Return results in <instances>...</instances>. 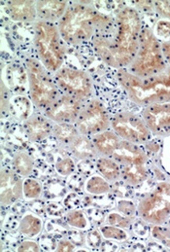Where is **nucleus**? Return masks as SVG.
<instances>
[{
  "instance_id": "f257e3e1",
  "label": "nucleus",
  "mask_w": 170,
  "mask_h": 252,
  "mask_svg": "<svg viewBox=\"0 0 170 252\" xmlns=\"http://www.w3.org/2000/svg\"><path fill=\"white\" fill-rule=\"evenodd\" d=\"M141 20L136 10L125 8L118 15V31L113 41L102 36L93 39L100 58L109 65L128 66L134 60L140 44Z\"/></svg>"
},
{
  "instance_id": "f03ea898",
  "label": "nucleus",
  "mask_w": 170,
  "mask_h": 252,
  "mask_svg": "<svg viewBox=\"0 0 170 252\" xmlns=\"http://www.w3.org/2000/svg\"><path fill=\"white\" fill-rule=\"evenodd\" d=\"M110 20L88 3L69 5L58 22L61 38L68 44L78 45L92 38L96 31L109 27Z\"/></svg>"
},
{
  "instance_id": "7ed1b4c3",
  "label": "nucleus",
  "mask_w": 170,
  "mask_h": 252,
  "mask_svg": "<svg viewBox=\"0 0 170 252\" xmlns=\"http://www.w3.org/2000/svg\"><path fill=\"white\" fill-rule=\"evenodd\" d=\"M117 76L131 100L139 105L170 102V67L147 78L137 77L124 69H120Z\"/></svg>"
},
{
  "instance_id": "20e7f679",
  "label": "nucleus",
  "mask_w": 170,
  "mask_h": 252,
  "mask_svg": "<svg viewBox=\"0 0 170 252\" xmlns=\"http://www.w3.org/2000/svg\"><path fill=\"white\" fill-rule=\"evenodd\" d=\"M128 66V71L140 78L154 76L167 69L162 45L151 31L141 32L138 52Z\"/></svg>"
},
{
  "instance_id": "39448f33",
  "label": "nucleus",
  "mask_w": 170,
  "mask_h": 252,
  "mask_svg": "<svg viewBox=\"0 0 170 252\" xmlns=\"http://www.w3.org/2000/svg\"><path fill=\"white\" fill-rule=\"evenodd\" d=\"M34 45L43 65L50 72H57L63 64L64 49L57 26L46 21L34 25Z\"/></svg>"
},
{
  "instance_id": "423d86ee",
  "label": "nucleus",
  "mask_w": 170,
  "mask_h": 252,
  "mask_svg": "<svg viewBox=\"0 0 170 252\" xmlns=\"http://www.w3.org/2000/svg\"><path fill=\"white\" fill-rule=\"evenodd\" d=\"M27 71L31 100L37 108L44 111L61 94L60 90L41 62L29 59L27 62Z\"/></svg>"
},
{
  "instance_id": "0eeeda50",
  "label": "nucleus",
  "mask_w": 170,
  "mask_h": 252,
  "mask_svg": "<svg viewBox=\"0 0 170 252\" xmlns=\"http://www.w3.org/2000/svg\"><path fill=\"white\" fill-rule=\"evenodd\" d=\"M140 216L147 222L160 225L170 216V184L162 183L142 200L138 207Z\"/></svg>"
},
{
  "instance_id": "6e6552de",
  "label": "nucleus",
  "mask_w": 170,
  "mask_h": 252,
  "mask_svg": "<svg viewBox=\"0 0 170 252\" xmlns=\"http://www.w3.org/2000/svg\"><path fill=\"white\" fill-rule=\"evenodd\" d=\"M55 81L58 89L65 94L85 101L93 93L90 77L81 70L61 67L55 73Z\"/></svg>"
},
{
  "instance_id": "1a4fd4ad",
  "label": "nucleus",
  "mask_w": 170,
  "mask_h": 252,
  "mask_svg": "<svg viewBox=\"0 0 170 252\" xmlns=\"http://www.w3.org/2000/svg\"><path fill=\"white\" fill-rule=\"evenodd\" d=\"M110 123L111 121L104 105L99 100L92 99L85 103L75 126L81 134L94 136L107 130Z\"/></svg>"
},
{
  "instance_id": "9d476101",
  "label": "nucleus",
  "mask_w": 170,
  "mask_h": 252,
  "mask_svg": "<svg viewBox=\"0 0 170 252\" xmlns=\"http://www.w3.org/2000/svg\"><path fill=\"white\" fill-rule=\"evenodd\" d=\"M114 132L121 138L134 144H141L150 138L151 131L145 121L131 113H121L111 119Z\"/></svg>"
},
{
  "instance_id": "9b49d317",
  "label": "nucleus",
  "mask_w": 170,
  "mask_h": 252,
  "mask_svg": "<svg viewBox=\"0 0 170 252\" xmlns=\"http://www.w3.org/2000/svg\"><path fill=\"white\" fill-rule=\"evenodd\" d=\"M85 102L77 97L62 94L43 111V115L55 124H75L85 106Z\"/></svg>"
},
{
  "instance_id": "f8f14e48",
  "label": "nucleus",
  "mask_w": 170,
  "mask_h": 252,
  "mask_svg": "<svg viewBox=\"0 0 170 252\" xmlns=\"http://www.w3.org/2000/svg\"><path fill=\"white\" fill-rule=\"evenodd\" d=\"M13 168H4L0 174V201L2 206H11L24 195V182Z\"/></svg>"
},
{
  "instance_id": "ddd939ff",
  "label": "nucleus",
  "mask_w": 170,
  "mask_h": 252,
  "mask_svg": "<svg viewBox=\"0 0 170 252\" xmlns=\"http://www.w3.org/2000/svg\"><path fill=\"white\" fill-rule=\"evenodd\" d=\"M143 120L150 131L158 135L170 134V103L147 106L143 111Z\"/></svg>"
},
{
  "instance_id": "4468645a",
  "label": "nucleus",
  "mask_w": 170,
  "mask_h": 252,
  "mask_svg": "<svg viewBox=\"0 0 170 252\" xmlns=\"http://www.w3.org/2000/svg\"><path fill=\"white\" fill-rule=\"evenodd\" d=\"M110 158L116 162L128 165H144L147 161V155L136 144L121 140L118 147L112 153Z\"/></svg>"
},
{
  "instance_id": "2eb2a0df",
  "label": "nucleus",
  "mask_w": 170,
  "mask_h": 252,
  "mask_svg": "<svg viewBox=\"0 0 170 252\" xmlns=\"http://www.w3.org/2000/svg\"><path fill=\"white\" fill-rule=\"evenodd\" d=\"M52 121L45 115H33L25 122V131L29 140L38 142L53 134Z\"/></svg>"
},
{
  "instance_id": "dca6fc26",
  "label": "nucleus",
  "mask_w": 170,
  "mask_h": 252,
  "mask_svg": "<svg viewBox=\"0 0 170 252\" xmlns=\"http://www.w3.org/2000/svg\"><path fill=\"white\" fill-rule=\"evenodd\" d=\"M9 17L16 22H33L37 17L36 2L34 1H9L7 4Z\"/></svg>"
},
{
  "instance_id": "f3484780",
  "label": "nucleus",
  "mask_w": 170,
  "mask_h": 252,
  "mask_svg": "<svg viewBox=\"0 0 170 252\" xmlns=\"http://www.w3.org/2000/svg\"><path fill=\"white\" fill-rule=\"evenodd\" d=\"M69 4L67 1H38L36 2L37 16L41 21L49 23L59 22L65 14Z\"/></svg>"
},
{
  "instance_id": "a211bd4d",
  "label": "nucleus",
  "mask_w": 170,
  "mask_h": 252,
  "mask_svg": "<svg viewBox=\"0 0 170 252\" xmlns=\"http://www.w3.org/2000/svg\"><path fill=\"white\" fill-rule=\"evenodd\" d=\"M121 137L114 131L105 130L93 136L92 142L97 153L104 157H110L121 142Z\"/></svg>"
},
{
  "instance_id": "6ab92c4d",
  "label": "nucleus",
  "mask_w": 170,
  "mask_h": 252,
  "mask_svg": "<svg viewBox=\"0 0 170 252\" xmlns=\"http://www.w3.org/2000/svg\"><path fill=\"white\" fill-rule=\"evenodd\" d=\"M69 149L71 153L80 160L92 159L98 155L92 140H90L88 136H85L81 133L69 145Z\"/></svg>"
},
{
  "instance_id": "aec40b11",
  "label": "nucleus",
  "mask_w": 170,
  "mask_h": 252,
  "mask_svg": "<svg viewBox=\"0 0 170 252\" xmlns=\"http://www.w3.org/2000/svg\"><path fill=\"white\" fill-rule=\"evenodd\" d=\"M42 228V219L32 212L25 213L20 220L19 231L27 238H34L41 233Z\"/></svg>"
},
{
  "instance_id": "412c9836",
  "label": "nucleus",
  "mask_w": 170,
  "mask_h": 252,
  "mask_svg": "<svg viewBox=\"0 0 170 252\" xmlns=\"http://www.w3.org/2000/svg\"><path fill=\"white\" fill-rule=\"evenodd\" d=\"M96 168L107 181H116L122 175V169L118 163L110 158L101 156L96 160Z\"/></svg>"
},
{
  "instance_id": "4be33fe9",
  "label": "nucleus",
  "mask_w": 170,
  "mask_h": 252,
  "mask_svg": "<svg viewBox=\"0 0 170 252\" xmlns=\"http://www.w3.org/2000/svg\"><path fill=\"white\" fill-rule=\"evenodd\" d=\"M53 134L59 143L69 147V145L75 140L80 132L77 129L75 124L61 123L54 125Z\"/></svg>"
},
{
  "instance_id": "5701e85b",
  "label": "nucleus",
  "mask_w": 170,
  "mask_h": 252,
  "mask_svg": "<svg viewBox=\"0 0 170 252\" xmlns=\"http://www.w3.org/2000/svg\"><path fill=\"white\" fill-rule=\"evenodd\" d=\"M34 168L33 158L27 152L22 151L15 154L12 161V168L22 177L28 176Z\"/></svg>"
},
{
  "instance_id": "b1692460",
  "label": "nucleus",
  "mask_w": 170,
  "mask_h": 252,
  "mask_svg": "<svg viewBox=\"0 0 170 252\" xmlns=\"http://www.w3.org/2000/svg\"><path fill=\"white\" fill-rule=\"evenodd\" d=\"M10 110L19 120H28L31 111L30 101L25 96H16L10 101Z\"/></svg>"
},
{
  "instance_id": "393cba45",
  "label": "nucleus",
  "mask_w": 170,
  "mask_h": 252,
  "mask_svg": "<svg viewBox=\"0 0 170 252\" xmlns=\"http://www.w3.org/2000/svg\"><path fill=\"white\" fill-rule=\"evenodd\" d=\"M123 178L132 185L138 184L147 178L148 172L144 165H128L122 171Z\"/></svg>"
},
{
  "instance_id": "a878e982",
  "label": "nucleus",
  "mask_w": 170,
  "mask_h": 252,
  "mask_svg": "<svg viewBox=\"0 0 170 252\" xmlns=\"http://www.w3.org/2000/svg\"><path fill=\"white\" fill-rule=\"evenodd\" d=\"M85 191L93 195H102L110 191V185L103 176L92 175L86 180Z\"/></svg>"
},
{
  "instance_id": "bb28decb",
  "label": "nucleus",
  "mask_w": 170,
  "mask_h": 252,
  "mask_svg": "<svg viewBox=\"0 0 170 252\" xmlns=\"http://www.w3.org/2000/svg\"><path fill=\"white\" fill-rule=\"evenodd\" d=\"M42 193L41 183L33 178H27L24 181V196L26 199L33 200L40 197Z\"/></svg>"
},
{
  "instance_id": "cd10ccee",
  "label": "nucleus",
  "mask_w": 170,
  "mask_h": 252,
  "mask_svg": "<svg viewBox=\"0 0 170 252\" xmlns=\"http://www.w3.org/2000/svg\"><path fill=\"white\" fill-rule=\"evenodd\" d=\"M66 221L69 226L76 229H86L88 226V221L85 217V213L81 210H71L66 214Z\"/></svg>"
},
{
  "instance_id": "c85d7f7f",
  "label": "nucleus",
  "mask_w": 170,
  "mask_h": 252,
  "mask_svg": "<svg viewBox=\"0 0 170 252\" xmlns=\"http://www.w3.org/2000/svg\"><path fill=\"white\" fill-rule=\"evenodd\" d=\"M101 235L108 240H114V241H125L128 239V234L126 231L121 229L117 226L112 225H106L100 228Z\"/></svg>"
},
{
  "instance_id": "c756f323",
  "label": "nucleus",
  "mask_w": 170,
  "mask_h": 252,
  "mask_svg": "<svg viewBox=\"0 0 170 252\" xmlns=\"http://www.w3.org/2000/svg\"><path fill=\"white\" fill-rule=\"evenodd\" d=\"M57 171L62 175V176H67L69 174H71L74 169H75V165L74 162L72 161V159L70 158H64L62 160H60L57 165H56Z\"/></svg>"
},
{
  "instance_id": "7c9ffc66",
  "label": "nucleus",
  "mask_w": 170,
  "mask_h": 252,
  "mask_svg": "<svg viewBox=\"0 0 170 252\" xmlns=\"http://www.w3.org/2000/svg\"><path fill=\"white\" fill-rule=\"evenodd\" d=\"M153 235H154V238L165 243L166 246L170 248V230L162 228V227H156L153 230Z\"/></svg>"
},
{
  "instance_id": "2f4dec72",
  "label": "nucleus",
  "mask_w": 170,
  "mask_h": 252,
  "mask_svg": "<svg viewBox=\"0 0 170 252\" xmlns=\"http://www.w3.org/2000/svg\"><path fill=\"white\" fill-rule=\"evenodd\" d=\"M107 223L112 226H117L120 228H125L128 225V220L118 213L109 214L107 217Z\"/></svg>"
},
{
  "instance_id": "473e14b6",
  "label": "nucleus",
  "mask_w": 170,
  "mask_h": 252,
  "mask_svg": "<svg viewBox=\"0 0 170 252\" xmlns=\"http://www.w3.org/2000/svg\"><path fill=\"white\" fill-rule=\"evenodd\" d=\"M157 33L165 38H170V22L167 20H161L157 24Z\"/></svg>"
},
{
  "instance_id": "72a5a7b5",
  "label": "nucleus",
  "mask_w": 170,
  "mask_h": 252,
  "mask_svg": "<svg viewBox=\"0 0 170 252\" xmlns=\"http://www.w3.org/2000/svg\"><path fill=\"white\" fill-rule=\"evenodd\" d=\"M18 252H40V247L36 242L25 241L17 248Z\"/></svg>"
},
{
  "instance_id": "f704fd0d",
  "label": "nucleus",
  "mask_w": 170,
  "mask_h": 252,
  "mask_svg": "<svg viewBox=\"0 0 170 252\" xmlns=\"http://www.w3.org/2000/svg\"><path fill=\"white\" fill-rule=\"evenodd\" d=\"M155 7L157 11L164 17L170 18V1H156Z\"/></svg>"
},
{
  "instance_id": "c9c22d12",
  "label": "nucleus",
  "mask_w": 170,
  "mask_h": 252,
  "mask_svg": "<svg viewBox=\"0 0 170 252\" xmlns=\"http://www.w3.org/2000/svg\"><path fill=\"white\" fill-rule=\"evenodd\" d=\"M75 250V246L68 240H61L57 247V252H72Z\"/></svg>"
},
{
  "instance_id": "e433bc0d",
  "label": "nucleus",
  "mask_w": 170,
  "mask_h": 252,
  "mask_svg": "<svg viewBox=\"0 0 170 252\" xmlns=\"http://www.w3.org/2000/svg\"><path fill=\"white\" fill-rule=\"evenodd\" d=\"M162 50L165 59L168 60L170 63V42H165L162 44Z\"/></svg>"
}]
</instances>
